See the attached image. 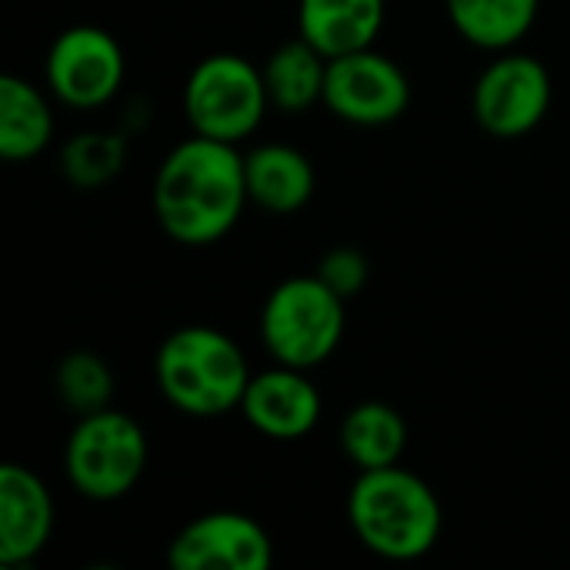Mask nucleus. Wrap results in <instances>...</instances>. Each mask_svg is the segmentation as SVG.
<instances>
[{
  "label": "nucleus",
  "mask_w": 570,
  "mask_h": 570,
  "mask_svg": "<svg viewBox=\"0 0 570 570\" xmlns=\"http://www.w3.org/2000/svg\"><path fill=\"white\" fill-rule=\"evenodd\" d=\"M150 204L170 240L187 247L224 240L250 204L240 147L200 134L180 140L154 174Z\"/></svg>",
  "instance_id": "nucleus-1"
},
{
  "label": "nucleus",
  "mask_w": 570,
  "mask_h": 570,
  "mask_svg": "<svg viewBox=\"0 0 570 570\" xmlns=\"http://www.w3.org/2000/svg\"><path fill=\"white\" fill-rule=\"evenodd\" d=\"M347 521L371 554L407 564L438 548L444 511L421 474L394 464L357 471V481L347 491Z\"/></svg>",
  "instance_id": "nucleus-2"
},
{
  "label": "nucleus",
  "mask_w": 570,
  "mask_h": 570,
  "mask_svg": "<svg viewBox=\"0 0 570 570\" xmlns=\"http://www.w3.org/2000/svg\"><path fill=\"white\" fill-rule=\"evenodd\" d=\"M154 377L170 407L207 421L240 411L250 367L230 334L207 324H187L160 341Z\"/></svg>",
  "instance_id": "nucleus-3"
},
{
  "label": "nucleus",
  "mask_w": 570,
  "mask_h": 570,
  "mask_svg": "<svg viewBox=\"0 0 570 570\" xmlns=\"http://www.w3.org/2000/svg\"><path fill=\"white\" fill-rule=\"evenodd\" d=\"M344 304L317 274L281 281L261 307V341L274 364L314 371L331 361L347 327Z\"/></svg>",
  "instance_id": "nucleus-4"
},
{
  "label": "nucleus",
  "mask_w": 570,
  "mask_h": 570,
  "mask_svg": "<svg viewBox=\"0 0 570 570\" xmlns=\"http://www.w3.org/2000/svg\"><path fill=\"white\" fill-rule=\"evenodd\" d=\"M147 454L144 428L130 414L104 407L97 414L77 417L63 448V474L80 498L110 504L140 484Z\"/></svg>",
  "instance_id": "nucleus-5"
},
{
  "label": "nucleus",
  "mask_w": 570,
  "mask_h": 570,
  "mask_svg": "<svg viewBox=\"0 0 570 570\" xmlns=\"http://www.w3.org/2000/svg\"><path fill=\"white\" fill-rule=\"evenodd\" d=\"M271 107L264 70L240 53H210L187 73L184 114L200 137L244 144L257 134Z\"/></svg>",
  "instance_id": "nucleus-6"
},
{
  "label": "nucleus",
  "mask_w": 570,
  "mask_h": 570,
  "mask_svg": "<svg viewBox=\"0 0 570 570\" xmlns=\"http://www.w3.org/2000/svg\"><path fill=\"white\" fill-rule=\"evenodd\" d=\"M551 73L548 67L521 50H501L478 77L471 94V114L481 130L501 140L528 137L551 110Z\"/></svg>",
  "instance_id": "nucleus-7"
},
{
  "label": "nucleus",
  "mask_w": 570,
  "mask_h": 570,
  "mask_svg": "<svg viewBox=\"0 0 570 570\" xmlns=\"http://www.w3.org/2000/svg\"><path fill=\"white\" fill-rule=\"evenodd\" d=\"M124 47L110 30L94 23H77L57 33L43 60L47 90L73 110H97L110 104L124 87Z\"/></svg>",
  "instance_id": "nucleus-8"
},
{
  "label": "nucleus",
  "mask_w": 570,
  "mask_h": 570,
  "mask_svg": "<svg viewBox=\"0 0 570 570\" xmlns=\"http://www.w3.org/2000/svg\"><path fill=\"white\" fill-rule=\"evenodd\" d=\"M324 107L354 127H387L411 107V80L397 60L364 47L327 60Z\"/></svg>",
  "instance_id": "nucleus-9"
},
{
  "label": "nucleus",
  "mask_w": 570,
  "mask_h": 570,
  "mask_svg": "<svg viewBox=\"0 0 570 570\" xmlns=\"http://www.w3.org/2000/svg\"><path fill=\"white\" fill-rule=\"evenodd\" d=\"M167 564L174 570H267L274 564V541L250 514L210 511L174 534Z\"/></svg>",
  "instance_id": "nucleus-10"
},
{
  "label": "nucleus",
  "mask_w": 570,
  "mask_h": 570,
  "mask_svg": "<svg viewBox=\"0 0 570 570\" xmlns=\"http://www.w3.org/2000/svg\"><path fill=\"white\" fill-rule=\"evenodd\" d=\"M324 411L317 384L301 367L274 364L250 374V384L240 401L244 421L271 441H301L307 438Z\"/></svg>",
  "instance_id": "nucleus-11"
},
{
  "label": "nucleus",
  "mask_w": 570,
  "mask_h": 570,
  "mask_svg": "<svg viewBox=\"0 0 570 570\" xmlns=\"http://www.w3.org/2000/svg\"><path fill=\"white\" fill-rule=\"evenodd\" d=\"M53 498L23 464L0 468V564L27 568L53 534Z\"/></svg>",
  "instance_id": "nucleus-12"
},
{
  "label": "nucleus",
  "mask_w": 570,
  "mask_h": 570,
  "mask_svg": "<svg viewBox=\"0 0 570 570\" xmlns=\"http://www.w3.org/2000/svg\"><path fill=\"white\" fill-rule=\"evenodd\" d=\"M247 197L267 214H297L311 204L317 174L314 164L291 144H261L244 154Z\"/></svg>",
  "instance_id": "nucleus-13"
},
{
  "label": "nucleus",
  "mask_w": 570,
  "mask_h": 570,
  "mask_svg": "<svg viewBox=\"0 0 570 570\" xmlns=\"http://www.w3.org/2000/svg\"><path fill=\"white\" fill-rule=\"evenodd\" d=\"M387 0H297V33L327 60L374 47Z\"/></svg>",
  "instance_id": "nucleus-14"
},
{
  "label": "nucleus",
  "mask_w": 570,
  "mask_h": 570,
  "mask_svg": "<svg viewBox=\"0 0 570 570\" xmlns=\"http://www.w3.org/2000/svg\"><path fill=\"white\" fill-rule=\"evenodd\" d=\"M50 97L17 73L0 77V157L23 164L40 157L53 140Z\"/></svg>",
  "instance_id": "nucleus-15"
},
{
  "label": "nucleus",
  "mask_w": 570,
  "mask_h": 570,
  "mask_svg": "<svg viewBox=\"0 0 570 570\" xmlns=\"http://www.w3.org/2000/svg\"><path fill=\"white\" fill-rule=\"evenodd\" d=\"M341 451L357 471L394 468L407 451V421L394 404L361 401L341 421Z\"/></svg>",
  "instance_id": "nucleus-16"
},
{
  "label": "nucleus",
  "mask_w": 570,
  "mask_h": 570,
  "mask_svg": "<svg viewBox=\"0 0 570 570\" xmlns=\"http://www.w3.org/2000/svg\"><path fill=\"white\" fill-rule=\"evenodd\" d=\"M261 70H264L271 107H277L284 114H304L314 104H324L327 57L301 33L294 40L274 47V53L267 57V63Z\"/></svg>",
  "instance_id": "nucleus-17"
},
{
  "label": "nucleus",
  "mask_w": 570,
  "mask_h": 570,
  "mask_svg": "<svg viewBox=\"0 0 570 570\" xmlns=\"http://www.w3.org/2000/svg\"><path fill=\"white\" fill-rule=\"evenodd\" d=\"M454 30L481 50L501 53L518 47L541 10V0H444Z\"/></svg>",
  "instance_id": "nucleus-18"
},
{
  "label": "nucleus",
  "mask_w": 570,
  "mask_h": 570,
  "mask_svg": "<svg viewBox=\"0 0 570 570\" xmlns=\"http://www.w3.org/2000/svg\"><path fill=\"white\" fill-rule=\"evenodd\" d=\"M53 391L73 417L114 407V371L94 351H70L53 367Z\"/></svg>",
  "instance_id": "nucleus-19"
},
{
  "label": "nucleus",
  "mask_w": 570,
  "mask_h": 570,
  "mask_svg": "<svg viewBox=\"0 0 570 570\" xmlns=\"http://www.w3.org/2000/svg\"><path fill=\"white\" fill-rule=\"evenodd\" d=\"M124 164H127V137L117 130H83L60 147V170L80 190L110 184L124 170Z\"/></svg>",
  "instance_id": "nucleus-20"
},
{
  "label": "nucleus",
  "mask_w": 570,
  "mask_h": 570,
  "mask_svg": "<svg viewBox=\"0 0 570 570\" xmlns=\"http://www.w3.org/2000/svg\"><path fill=\"white\" fill-rule=\"evenodd\" d=\"M314 274H317L337 297L351 301V297H357V294L364 291L367 274H371V264H367V257H364L357 247H331V250L321 257V264H317Z\"/></svg>",
  "instance_id": "nucleus-21"
}]
</instances>
